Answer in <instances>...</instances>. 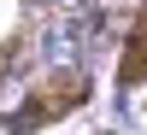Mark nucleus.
<instances>
[{
	"label": "nucleus",
	"instance_id": "nucleus-1",
	"mask_svg": "<svg viewBox=\"0 0 147 135\" xmlns=\"http://www.w3.org/2000/svg\"><path fill=\"white\" fill-rule=\"evenodd\" d=\"M82 94H88V82H82V77H59L53 88H47V82H41V88H35V106H30V112L18 118V124L30 129L35 118H59V112H71V106H77Z\"/></svg>",
	"mask_w": 147,
	"mask_h": 135
},
{
	"label": "nucleus",
	"instance_id": "nucleus-2",
	"mask_svg": "<svg viewBox=\"0 0 147 135\" xmlns=\"http://www.w3.org/2000/svg\"><path fill=\"white\" fill-rule=\"evenodd\" d=\"M141 77H147V6H141L136 30H129V47H124V65H118V82H124V88H136Z\"/></svg>",
	"mask_w": 147,
	"mask_h": 135
}]
</instances>
